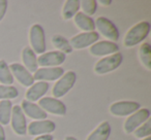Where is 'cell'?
<instances>
[{
    "label": "cell",
    "instance_id": "obj_24",
    "mask_svg": "<svg viewBox=\"0 0 151 140\" xmlns=\"http://www.w3.org/2000/svg\"><path fill=\"white\" fill-rule=\"evenodd\" d=\"M52 42L55 48L60 50V52L63 53V54H69V53L73 52V48H71L69 41L65 37H63V36L54 35L52 38Z\"/></svg>",
    "mask_w": 151,
    "mask_h": 140
},
{
    "label": "cell",
    "instance_id": "obj_16",
    "mask_svg": "<svg viewBox=\"0 0 151 140\" xmlns=\"http://www.w3.org/2000/svg\"><path fill=\"white\" fill-rule=\"evenodd\" d=\"M22 110H23L24 114H27L29 117L33 119H38V121H44L47 119L48 114L46 111H44L37 104L33 102H30L27 100L22 101Z\"/></svg>",
    "mask_w": 151,
    "mask_h": 140
},
{
    "label": "cell",
    "instance_id": "obj_22",
    "mask_svg": "<svg viewBox=\"0 0 151 140\" xmlns=\"http://www.w3.org/2000/svg\"><path fill=\"white\" fill-rule=\"evenodd\" d=\"M80 9V1L79 0H67L63 6L62 15L65 20H69L75 17Z\"/></svg>",
    "mask_w": 151,
    "mask_h": 140
},
{
    "label": "cell",
    "instance_id": "obj_30",
    "mask_svg": "<svg viewBox=\"0 0 151 140\" xmlns=\"http://www.w3.org/2000/svg\"><path fill=\"white\" fill-rule=\"evenodd\" d=\"M54 137H53L51 134H46V135H40L38 137L34 138L33 140H53Z\"/></svg>",
    "mask_w": 151,
    "mask_h": 140
},
{
    "label": "cell",
    "instance_id": "obj_25",
    "mask_svg": "<svg viewBox=\"0 0 151 140\" xmlns=\"http://www.w3.org/2000/svg\"><path fill=\"white\" fill-rule=\"evenodd\" d=\"M139 55H140V59L142 61L143 64L146 66L148 70L151 69V46L148 42H145L141 45L140 50H139Z\"/></svg>",
    "mask_w": 151,
    "mask_h": 140
},
{
    "label": "cell",
    "instance_id": "obj_21",
    "mask_svg": "<svg viewBox=\"0 0 151 140\" xmlns=\"http://www.w3.org/2000/svg\"><path fill=\"white\" fill-rule=\"evenodd\" d=\"M13 103L11 100H1L0 102V125L6 126L11 122Z\"/></svg>",
    "mask_w": 151,
    "mask_h": 140
},
{
    "label": "cell",
    "instance_id": "obj_34",
    "mask_svg": "<svg viewBox=\"0 0 151 140\" xmlns=\"http://www.w3.org/2000/svg\"><path fill=\"white\" fill-rule=\"evenodd\" d=\"M143 140H151V137H146L145 139H143Z\"/></svg>",
    "mask_w": 151,
    "mask_h": 140
},
{
    "label": "cell",
    "instance_id": "obj_4",
    "mask_svg": "<svg viewBox=\"0 0 151 140\" xmlns=\"http://www.w3.org/2000/svg\"><path fill=\"white\" fill-rule=\"evenodd\" d=\"M30 43L32 50L36 54H44L46 52V37H45V30L38 24H35L30 29Z\"/></svg>",
    "mask_w": 151,
    "mask_h": 140
},
{
    "label": "cell",
    "instance_id": "obj_20",
    "mask_svg": "<svg viewBox=\"0 0 151 140\" xmlns=\"http://www.w3.org/2000/svg\"><path fill=\"white\" fill-rule=\"evenodd\" d=\"M111 134V126L108 122H104L88 136L87 140H108Z\"/></svg>",
    "mask_w": 151,
    "mask_h": 140
},
{
    "label": "cell",
    "instance_id": "obj_32",
    "mask_svg": "<svg viewBox=\"0 0 151 140\" xmlns=\"http://www.w3.org/2000/svg\"><path fill=\"white\" fill-rule=\"evenodd\" d=\"M99 3H101V4H103V5H105V6H108V5L111 4L112 1H111V0H101V1H99Z\"/></svg>",
    "mask_w": 151,
    "mask_h": 140
},
{
    "label": "cell",
    "instance_id": "obj_14",
    "mask_svg": "<svg viewBox=\"0 0 151 140\" xmlns=\"http://www.w3.org/2000/svg\"><path fill=\"white\" fill-rule=\"evenodd\" d=\"M64 74V70L61 67H42L34 72V80L40 82L59 80Z\"/></svg>",
    "mask_w": 151,
    "mask_h": 140
},
{
    "label": "cell",
    "instance_id": "obj_31",
    "mask_svg": "<svg viewBox=\"0 0 151 140\" xmlns=\"http://www.w3.org/2000/svg\"><path fill=\"white\" fill-rule=\"evenodd\" d=\"M6 137H5V132H4V129L1 125H0V140H5Z\"/></svg>",
    "mask_w": 151,
    "mask_h": 140
},
{
    "label": "cell",
    "instance_id": "obj_10",
    "mask_svg": "<svg viewBox=\"0 0 151 140\" xmlns=\"http://www.w3.org/2000/svg\"><path fill=\"white\" fill-rule=\"evenodd\" d=\"M12 127L18 135H25L27 133V123H26V117L22 110L21 106L15 105L13 106L12 110Z\"/></svg>",
    "mask_w": 151,
    "mask_h": 140
},
{
    "label": "cell",
    "instance_id": "obj_1",
    "mask_svg": "<svg viewBox=\"0 0 151 140\" xmlns=\"http://www.w3.org/2000/svg\"><path fill=\"white\" fill-rule=\"evenodd\" d=\"M149 32H150V23L147 21L140 22L128 30L124 38V44L128 48L137 45L148 36Z\"/></svg>",
    "mask_w": 151,
    "mask_h": 140
},
{
    "label": "cell",
    "instance_id": "obj_17",
    "mask_svg": "<svg viewBox=\"0 0 151 140\" xmlns=\"http://www.w3.org/2000/svg\"><path fill=\"white\" fill-rule=\"evenodd\" d=\"M49 88H50V86H49V84L47 82H35L26 92V98H27L26 100L30 101V102H34V101L40 100L48 92Z\"/></svg>",
    "mask_w": 151,
    "mask_h": 140
},
{
    "label": "cell",
    "instance_id": "obj_9",
    "mask_svg": "<svg viewBox=\"0 0 151 140\" xmlns=\"http://www.w3.org/2000/svg\"><path fill=\"white\" fill-rule=\"evenodd\" d=\"M95 22V27L99 30L101 34L105 37L110 38L113 41H117L119 39V31H118L117 27L114 25L113 22H111L109 19L105 17H99L97 18Z\"/></svg>",
    "mask_w": 151,
    "mask_h": 140
},
{
    "label": "cell",
    "instance_id": "obj_13",
    "mask_svg": "<svg viewBox=\"0 0 151 140\" xmlns=\"http://www.w3.org/2000/svg\"><path fill=\"white\" fill-rule=\"evenodd\" d=\"M13 76H15L18 80V82H21L25 87H31L34 84L33 75L28 71L27 69L19 63H13L9 67Z\"/></svg>",
    "mask_w": 151,
    "mask_h": 140
},
{
    "label": "cell",
    "instance_id": "obj_3",
    "mask_svg": "<svg viewBox=\"0 0 151 140\" xmlns=\"http://www.w3.org/2000/svg\"><path fill=\"white\" fill-rule=\"evenodd\" d=\"M122 55L120 53H116L109 57L103 58L95 64L94 71L97 74H106L113 71L121 65L122 63Z\"/></svg>",
    "mask_w": 151,
    "mask_h": 140
},
{
    "label": "cell",
    "instance_id": "obj_6",
    "mask_svg": "<svg viewBox=\"0 0 151 140\" xmlns=\"http://www.w3.org/2000/svg\"><path fill=\"white\" fill-rule=\"evenodd\" d=\"M141 105L134 101H118L111 105L110 112L116 117H126L140 109Z\"/></svg>",
    "mask_w": 151,
    "mask_h": 140
},
{
    "label": "cell",
    "instance_id": "obj_5",
    "mask_svg": "<svg viewBox=\"0 0 151 140\" xmlns=\"http://www.w3.org/2000/svg\"><path fill=\"white\" fill-rule=\"evenodd\" d=\"M150 117V111L147 108L139 109L134 113H132L129 117L125 121L124 124V130L127 134L134 133V131L142 124H144Z\"/></svg>",
    "mask_w": 151,
    "mask_h": 140
},
{
    "label": "cell",
    "instance_id": "obj_15",
    "mask_svg": "<svg viewBox=\"0 0 151 140\" xmlns=\"http://www.w3.org/2000/svg\"><path fill=\"white\" fill-rule=\"evenodd\" d=\"M90 53L94 56H105V55L116 54L119 52V46L117 43L113 41H99L97 43H94L90 46Z\"/></svg>",
    "mask_w": 151,
    "mask_h": 140
},
{
    "label": "cell",
    "instance_id": "obj_19",
    "mask_svg": "<svg viewBox=\"0 0 151 140\" xmlns=\"http://www.w3.org/2000/svg\"><path fill=\"white\" fill-rule=\"evenodd\" d=\"M75 23L81 30H84L85 32H92L95 29V22L93 21V19L83 13H78L75 16Z\"/></svg>",
    "mask_w": 151,
    "mask_h": 140
},
{
    "label": "cell",
    "instance_id": "obj_33",
    "mask_svg": "<svg viewBox=\"0 0 151 140\" xmlns=\"http://www.w3.org/2000/svg\"><path fill=\"white\" fill-rule=\"evenodd\" d=\"M65 140H77L75 137H73V136H67L66 138H65Z\"/></svg>",
    "mask_w": 151,
    "mask_h": 140
},
{
    "label": "cell",
    "instance_id": "obj_23",
    "mask_svg": "<svg viewBox=\"0 0 151 140\" xmlns=\"http://www.w3.org/2000/svg\"><path fill=\"white\" fill-rule=\"evenodd\" d=\"M14 76L9 70V66L4 60H0V82L3 86H11L14 82Z\"/></svg>",
    "mask_w": 151,
    "mask_h": 140
},
{
    "label": "cell",
    "instance_id": "obj_28",
    "mask_svg": "<svg viewBox=\"0 0 151 140\" xmlns=\"http://www.w3.org/2000/svg\"><path fill=\"white\" fill-rule=\"evenodd\" d=\"M136 137L138 138H143V137H149L151 135V121L150 119H147L143 126L137 128L134 131Z\"/></svg>",
    "mask_w": 151,
    "mask_h": 140
},
{
    "label": "cell",
    "instance_id": "obj_12",
    "mask_svg": "<svg viewBox=\"0 0 151 140\" xmlns=\"http://www.w3.org/2000/svg\"><path fill=\"white\" fill-rule=\"evenodd\" d=\"M56 129V125L54 122L44 119V121H35L29 124L27 131L29 135L37 136V135H46V134L53 133Z\"/></svg>",
    "mask_w": 151,
    "mask_h": 140
},
{
    "label": "cell",
    "instance_id": "obj_8",
    "mask_svg": "<svg viewBox=\"0 0 151 140\" xmlns=\"http://www.w3.org/2000/svg\"><path fill=\"white\" fill-rule=\"evenodd\" d=\"M99 39V34L96 31L84 32V33H80L78 35L73 36L70 39V41H69V43H70L71 48L81 50V48H85L87 46L94 44Z\"/></svg>",
    "mask_w": 151,
    "mask_h": 140
},
{
    "label": "cell",
    "instance_id": "obj_18",
    "mask_svg": "<svg viewBox=\"0 0 151 140\" xmlns=\"http://www.w3.org/2000/svg\"><path fill=\"white\" fill-rule=\"evenodd\" d=\"M22 59L23 62L25 64V68L28 71L35 72L38 69V64H37V58L35 56V53L32 50V48L30 46H26L22 52Z\"/></svg>",
    "mask_w": 151,
    "mask_h": 140
},
{
    "label": "cell",
    "instance_id": "obj_26",
    "mask_svg": "<svg viewBox=\"0 0 151 140\" xmlns=\"http://www.w3.org/2000/svg\"><path fill=\"white\" fill-rule=\"evenodd\" d=\"M19 95V91L14 86H3L0 85V100L15 99Z\"/></svg>",
    "mask_w": 151,
    "mask_h": 140
},
{
    "label": "cell",
    "instance_id": "obj_27",
    "mask_svg": "<svg viewBox=\"0 0 151 140\" xmlns=\"http://www.w3.org/2000/svg\"><path fill=\"white\" fill-rule=\"evenodd\" d=\"M80 7H82L85 15L90 17V16L94 15L96 11L97 2L95 0H83V1H80Z\"/></svg>",
    "mask_w": 151,
    "mask_h": 140
},
{
    "label": "cell",
    "instance_id": "obj_7",
    "mask_svg": "<svg viewBox=\"0 0 151 140\" xmlns=\"http://www.w3.org/2000/svg\"><path fill=\"white\" fill-rule=\"evenodd\" d=\"M38 106L44 111H48L52 114L64 115L66 113V106L62 101L52 97H44L40 100Z\"/></svg>",
    "mask_w": 151,
    "mask_h": 140
},
{
    "label": "cell",
    "instance_id": "obj_29",
    "mask_svg": "<svg viewBox=\"0 0 151 140\" xmlns=\"http://www.w3.org/2000/svg\"><path fill=\"white\" fill-rule=\"evenodd\" d=\"M6 9H7V1L6 0H0V21L4 18Z\"/></svg>",
    "mask_w": 151,
    "mask_h": 140
},
{
    "label": "cell",
    "instance_id": "obj_2",
    "mask_svg": "<svg viewBox=\"0 0 151 140\" xmlns=\"http://www.w3.org/2000/svg\"><path fill=\"white\" fill-rule=\"evenodd\" d=\"M77 80V74L73 71H67L60 77L53 88V96L55 98H61L71 90Z\"/></svg>",
    "mask_w": 151,
    "mask_h": 140
},
{
    "label": "cell",
    "instance_id": "obj_11",
    "mask_svg": "<svg viewBox=\"0 0 151 140\" xmlns=\"http://www.w3.org/2000/svg\"><path fill=\"white\" fill-rule=\"evenodd\" d=\"M66 59V55L60 50L44 53L37 58V64L42 67H56L61 65Z\"/></svg>",
    "mask_w": 151,
    "mask_h": 140
}]
</instances>
